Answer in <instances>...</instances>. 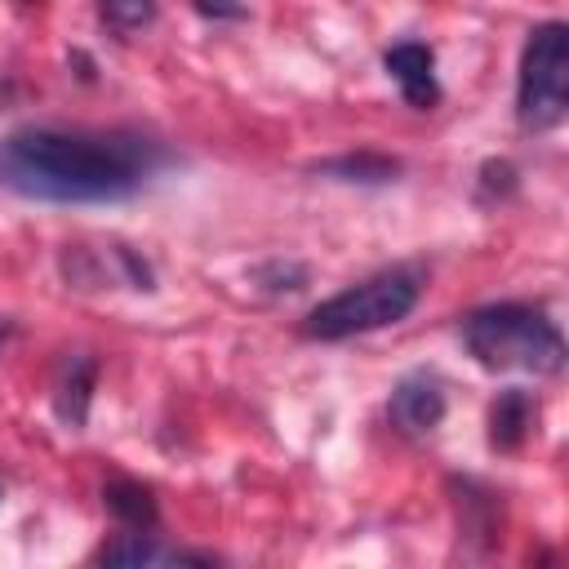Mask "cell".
I'll use <instances>...</instances> for the list:
<instances>
[{
  "instance_id": "cell-1",
  "label": "cell",
  "mask_w": 569,
  "mask_h": 569,
  "mask_svg": "<svg viewBox=\"0 0 569 569\" xmlns=\"http://www.w3.org/2000/svg\"><path fill=\"white\" fill-rule=\"evenodd\" d=\"M169 151L129 129H18L0 138V187L49 204L129 200Z\"/></svg>"
},
{
  "instance_id": "cell-2",
  "label": "cell",
  "mask_w": 569,
  "mask_h": 569,
  "mask_svg": "<svg viewBox=\"0 0 569 569\" xmlns=\"http://www.w3.org/2000/svg\"><path fill=\"white\" fill-rule=\"evenodd\" d=\"M462 342L493 373H560L565 338L542 307L489 302L462 320Z\"/></svg>"
},
{
  "instance_id": "cell-3",
  "label": "cell",
  "mask_w": 569,
  "mask_h": 569,
  "mask_svg": "<svg viewBox=\"0 0 569 569\" xmlns=\"http://www.w3.org/2000/svg\"><path fill=\"white\" fill-rule=\"evenodd\" d=\"M418 298H422V271L387 267L360 284H347L342 293L325 298L320 307H311V316L302 320V333L316 342H342L356 333H373V329L405 320L418 307Z\"/></svg>"
},
{
  "instance_id": "cell-4",
  "label": "cell",
  "mask_w": 569,
  "mask_h": 569,
  "mask_svg": "<svg viewBox=\"0 0 569 569\" xmlns=\"http://www.w3.org/2000/svg\"><path fill=\"white\" fill-rule=\"evenodd\" d=\"M569 111V27L538 22L520 49L516 71V120L529 133H547Z\"/></svg>"
},
{
  "instance_id": "cell-5",
  "label": "cell",
  "mask_w": 569,
  "mask_h": 569,
  "mask_svg": "<svg viewBox=\"0 0 569 569\" xmlns=\"http://www.w3.org/2000/svg\"><path fill=\"white\" fill-rule=\"evenodd\" d=\"M387 413H391V427H400L405 436H427L445 418V387L431 373H405L391 387Z\"/></svg>"
},
{
  "instance_id": "cell-6",
  "label": "cell",
  "mask_w": 569,
  "mask_h": 569,
  "mask_svg": "<svg viewBox=\"0 0 569 569\" xmlns=\"http://www.w3.org/2000/svg\"><path fill=\"white\" fill-rule=\"evenodd\" d=\"M382 62H387V76L400 84V93H405V102H409V107L427 111V107H436V102H440V84H436V53H431L427 44H418V40L391 44Z\"/></svg>"
},
{
  "instance_id": "cell-7",
  "label": "cell",
  "mask_w": 569,
  "mask_h": 569,
  "mask_svg": "<svg viewBox=\"0 0 569 569\" xmlns=\"http://www.w3.org/2000/svg\"><path fill=\"white\" fill-rule=\"evenodd\" d=\"M533 418H538V405H533L529 391H520V387L498 391V400L489 405V445L498 453H516L525 445Z\"/></svg>"
},
{
  "instance_id": "cell-8",
  "label": "cell",
  "mask_w": 569,
  "mask_h": 569,
  "mask_svg": "<svg viewBox=\"0 0 569 569\" xmlns=\"http://www.w3.org/2000/svg\"><path fill=\"white\" fill-rule=\"evenodd\" d=\"M93 378H98L93 356H67V360H62L58 391H53V409H58V418H62L67 427H84L89 400H93Z\"/></svg>"
},
{
  "instance_id": "cell-9",
  "label": "cell",
  "mask_w": 569,
  "mask_h": 569,
  "mask_svg": "<svg viewBox=\"0 0 569 569\" xmlns=\"http://www.w3.org/2000/svg\"><path fill=\"white\" fill-rule=\"evenodd\" d=\"M311 173H325V178H338V182H360V187H382V182H396L400 160L382 156V151H347V156L316 160Z\"/></svg>"
},
{
  "instance_id": "cell-10",
  "label": "cell",
  "mask_w": 569,
  "mask_h": 569,
  "mask_svg": "<svg viewBox=\"0 0 569 569\" xmlns=\"http://www.w3.org/2000/svg\"><path fill=\"white\" fill-rule=\"evenodd\" d=\"M102 502H107V511H111L124 529H156V525H160L156 498H151V489L138 485V480H111V485H102Z\"/></svg>"
},
{
  "instance_id": "cell-11",
  "label": "cell",
  "mask_w": 569,
  "mask_h": 569,
  "mask_svg": "<svg viewBox=\"0 0 569 569\" xmlns=\"http://www.w3.org/2000/svg\"><path fill=\"white\" fill-rule=\"evenodd\" d=\"M164 556H169V551L156 542L151 529H124L116 542H107V547L98 551L102 565H164Z\"/></svg>"
},
{
  "instance_id": "cell-12",
  "label": "cell",
  "mask_w": 569,
  "mask_h": 569,
  "mask_svg": "<svg viewBox=\"0 0 569 569\" xmlns=\"http://www.w3.org/2000/svg\"><path fill=\"white\" fill-rule=\"evenodd\" d=\"M156 0H98V18L116 31V36H133L142 27L156 22Z\"/></svg>"
},
{
  "instance_id": "cell-13",
  "label": "cell",
  "mask_w": 569,
  "mask_h": 569,
  "mask_svg": "<svg viewBox=\"0 0 569 569\" xmlns=\"http://www.w3.org/2000/svg\"><path fill=\"white\" fill-rule=\"evenodd\" d=\"M253 284H262L267 293H298L307 284V267L293 258H276V262L253 267Z\"/></svg>"
},
{
  "instance_id": "cell-14",
  "label": "cell",
  "mask_w": 569,
  "mask_h": 569,
  "mask_svg": "<svg viewBox=\"0 0 569 569\" xmlns=\"http://www.w3.org/2000/svg\"><path fill=\"white\" fill-rule=\"evenodd\" d=\"M480 191H498V196H511L516 191V169L507 160H489L480 169Z\"/></svg>"
},
{
  "instance_id": "cell-15",
  "label": "cell",
  "mask_w": 569,
  "mask_h": 569,
  "mask_svg": "<svg viewBox=\"0 0 569 569\" xmlns=\"http://www.w3.org/2000/svg\"><path fill=\"white\" fill-rule=\"evenodd\" d=\"M191 4H196V13H204L213 22H240V18H249L244 0H191Z\"/></svg>"
},
{
  "instance_id": "cell-16",
  "label": "cell",
  "mask_w": 569,
  "mask_h": 569,
  "mask_svg": "<svg viewBox=\"0 0 569 569\" xmlns=\"http://www.w3.org/2000/svg\"><path fill=\"white\" fill-rule=\"evenodd\" d=\"M22 4H31V0H22Z\"/></svg>"
}]
</instances>
